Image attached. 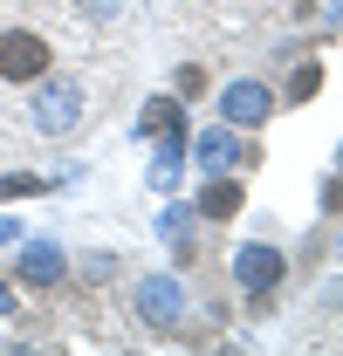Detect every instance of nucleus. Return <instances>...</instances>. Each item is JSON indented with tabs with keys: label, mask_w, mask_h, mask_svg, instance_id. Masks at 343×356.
Segmentation results:
<instances>
[{
	"label": "nucleus",
	"mask_w": 343,
	"mask_h": 356,
	"mask_svg": "<svg viewBox=\"0 0 343 356\" xmlns=\"http://www.w3.org/2000/svg\"><path fill=\"white\" fill-rule=\"evenodd\" d=\"M48 76V42L28 28H7L0 35V83H42Z\"/></svg>",
	"instance_id": "nucleus-1"
},
{
	"label": "nucleus",
	"mask_w": 343,
	"mask_h": 356,
	"mask_svg": "<svg viewBox=\"0 0 343 356\" xmlns=\"http://www.w3.org/2000/svg\"><path fill=\"white\" fill-rule=\"evenodd\" d=\"M261 110H268V96H261V89H241V96H234V117H241V124H254Z\"/></svg>",
	"instance_id": "nucleus-2"
},
{
	"label": "nucleus",
	"mask_w": 343,
	"mask_h": 356,
	"mask_svg": "<svg viewBox=\"0 0 343 356\" xmlns=\"http://www.w3.org/2000/svg\"><path fill=\"white\" fill-rule=\"evenodd\" d=\"M241 274H247V281H268V274H275V254H247Z\"/></svg>",
	"instance_id": "nucleus-3"
},
{
	"label": "nucleus",
	"mask_w": 343,
	"mask_h": 356,
	"mask_svg": "<svg viewBox=\"0 0 343 356\" xmlns=\"http://www.w3.org/2000/svg\"><path fill=\"white\" fill-rule=\"evenodd\" d=\"M234 206H241V192H234V185H220V192H206V213H234Z\"/></svg>",
	"instance_id": "nucleus-4"
}]
</instances>
